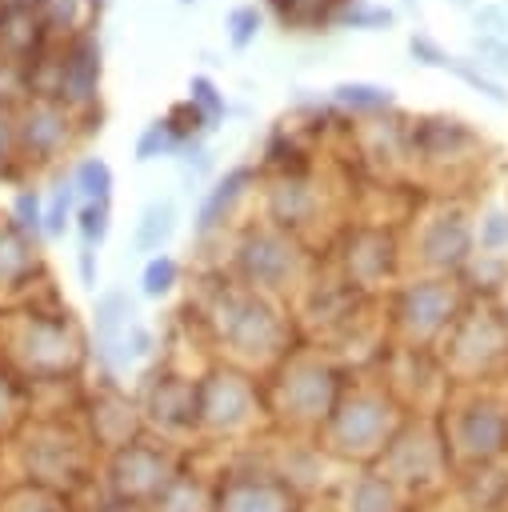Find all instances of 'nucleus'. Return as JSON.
Returning a JSON list of instances; mask_svg holds the SVG:
<instances>
[{"label": "nucleus", "mask_w": 508, "mask_h": 512, "mask_svg": "<svg viewBox=\"0 0 508 512\" xmlns=\"http://www.w3.org/2000/svg\"><path fill=\"white\" fill-rule=\"evenodd\" d=\"M176 232V204L172 200H152L140 208L136 220V248L140 252H160Z\"/></svg>", "instance_id": "13"}, {"label": "nucleus", "mask_w": 508, "mask_h": 512, "mask_svg": "<svg viewBox=\"0 0 508 512\" xmlns=\"http://www.w3.org/2000/svg\"><path fill=\"white\" fill-rule=\"evenodd\" d=\"M72 216H76V188H72V176L68 180H60L56 188H52V196H48V204H44V236H64V228L72 224Z\"/></svg>", "instance_id": "21"}, {"label": "nucleus", "mask_w": 508, "mask_h": 512, "mask_svg": "<svg viewBox=\"0 0 508 512\" xmlns=\"http://www.w3.org/2000/svg\"><path fill=\"white\" fill-rule=\"evenodd\" d=\"M176 152H180V140L172 136V128H168L164 116L148 120L144 132L136 136V148H132V156H136L140 164H148V160H156V156H176Z\"/></svg>", "instance_id": "20"}, {"label": "nucleus", "mask_w": 508, "mask_h": 512, "mask_svg": "<svg viewBox=\"0 0 508 512\" xmlns=\"http://www.w3.org/2000/svg\"><path fill=\"white\" fill-rule=\"evenodd\" d=\"M220 332L228 336V344H236L240 352H256V348H268L280 332L276 316L256 300V296H244V292H228L220 300Z\"/></svg>", "instance_id": "4"}, {"label": "nucleus", "mask_w": 508, "mask_h": 512, "mask_svg": "<svg viewBox=\"0 0 508 512\" xmlns=\"http://www.w3.org/2000/svg\"><path fill=\"white\" fill-rule=\"evenodd\" d=\"M0 20H4V0H0Z\"/></svg>", "instance_id": "37"}, {"label": "nucleus", "mask_w": 508, "mask_h": 512, "mask_svg": "<svg viewBox=\"0 0 508 512\" xmlns=\"http://www.w3.org/2000/svg\"><path fill=\"white\" fill-rule=\"evenodd\" d=\"M476 136L464 128V120H452V116H424L416 120L412 128V152L416 156H460V148H468Z\"/></svg>", "instance_id": "9"}, {"label": "nucleus", "mask_w": 508, "mask_h": 512, "mask_svg": "<svg viewBox=\"0 0 508 512\" xmlns=\"http://www.w3.org/2000/svg\"><path fill=\"white\" fill-rule=\"evenodd\" d=\"M332 24H336V28H360V32H388V28L396 24V12L384 8V4H364V0H360V4L336 8Z\"/></svg>", "instance_id": "17"}, {"label": "nucleus", "mask_w": 508, "mask_h": 512, "mask_svg": "<svg viewBox=\"0 0 508 512\" xmlns=\"http://www.w3.org/2000/svg\"><path fill=\"white\" fill-rule=\"evenodd\" d=\"M500 436H504V416L496 408H476L468 416V440L480 448H500Z\"/></svg>", "instance_id": "26"}, {"label": "nucleus", "mask_w": 508, "mask_h": 512, "mask_svg": "<svg viewBox=\"0 0 508 512\" xmlns=\"http://www.w3.org/2000/svg\"><path fill=\"white\" fill-rule=\"evenodd\" d=\"M444 72H452L456 80H464L468 88H476L480 96H488L492 104H508V92H504V84L500 80H492L472 56H448V64H444Z\"/></svg>", "instance_id": "18"}, {"label": "nucleus", "mask_w": 508, "mask_h": 512, "mask_svg": "<svg viewBox=\"0 0 508 512\" xmlns=\"http://www.w3.org/2000/svg\"><path fill=\"white\" fill-rule=\"evenodd\" d=\"M84 4H88V8H96V12H100V8H104V4H108V0H84Z\"/></svg>", "instance_id": "34"}, {"label": "nucleus", "mask_w": 508, "mask_h": 512, "mask_svg": "<svg viewBox=\"0 0 508 512\" xmlns=\"http://www.w3.org/2000/svg\"><path fill=\"white\" fill-rule=\"evenodd\" d=\"M188 104L204 116V124H208V132L228 116V104H224V92L216 88V80L212 76H192L188 80Z\"/></svg>", "instance_id": "19"}, {"label": "nucleus", "mask_w": 508, "mask_h": 512, "mask_svg": "<svg viewBox=\"0 0 508 512\" xmlns=\"http://www.w3.org/2000/svg\"><path fill=\"white\" fill-rule=\"evenodd\" d=\"M72 220H76V232H80V244L84 248H100L108 240V228H112L108 204H80Z\"/></svg>", "instance_id": "22"}, {"label": "nucleus", "mask_w": 508, "mask_h": 512, "mask_svg": "<svg viewBox=\"0 0 508 512\" xmlns=\"http://www.w3.org/2000/svg\"><path fill=\"white\" fill-rule=\"evenodd\" d=\"M328 100H332L336 108L356 112V116H376V112H388V108L396 104L392 88L372 84V80H340V84L332 88V96H328Z\"/></svg>", "instance_id": "11"}, {"label": "nucleus", "mask_w": 508, "mask_h": 512, "mask_svg": "<svg viewBox=\"0 0 508 512\" xmlns=\"http://www.w3.org/2000/svg\"><path fill=\"white\" fill-rule=\"evenodd\" d=\"M180 4H196V0H180Z\"/></svg>", "instance_id": "39"}, {"label": "nucleus", "mask_w": 508, "mask_h": 512, "mask_svg": "<svg viewBox=\"0 0 508 512\" xmlns=\"http://www.w3.org/2000/svg\"><path fill=\"white\" fill-rule=\"evenodd\" d=\"M408 4H416V0H408Z\"/></svg>", "instance_id": "40"}, {"label": "nucleus", "mask_w": 508, "mask_h": 512, "mask_svg": "<svg viewBox=\"0 0 508 512\" xmlns=\"http://www.w3.org/2000/svg\"><path fill=\"white\" fill-rule=\"evenodd\" d=\"M72 188L84 196V204H108L112 200V168L100 156H84L72 168Z\"/></svg>", "instance_id": "15"}, {"label": "nucleus", "mask_w": 508, "mask_h": 512, "mask_svg": "<svg viewBox=\"0 0 508 512\" xmlns=\"http://www.w3.org/2000/svg\"><path fill=\"white\" fill-rule=\"evenodd\" d=\"M344 4H360V0H344Z\"/></svg>", "instance_id": "38"}, {"label": "nucleus", "mask_w": 508, "mask_h": 512, "mask_svg": "<svg viewBox=\"0 0 508 512\" xmlns=\"http://www.w3.org/2000/svg\"><path fill=\"white\" fill-rule=\"evenodd\" d=\"M276 12V24L288 32H316L324 24H332L336 16V0H268Z\"/></svg>", "instance_id": "12"}, {"label": "nucleus", "mask_w": 508, "mask_h": 512, "mask_svg": "<svg viewBox=\"0 0 508 512\" xmlns=\"http://www.w3.org/2000/svg\"><path fill=\"white\" fill-rule=\"evenodd\" d=\"M100 76H104V52L96 32L80 28L76 36L60 40V104H68L76 116L96 108L100 96Z\"/></svg>", "instance_id": "2"}, {"label": "nucleus", "mask_w": 508, "mask_h": 512, "mask_svg": "<svg viewBox=\"0 0 508 512\" xmlns=\"http://www.w3.org/2000/svg\"><path fill=\"white\" fill-rule=\"evenodd\" d=\"M168 128H172V136L180 140V144H188V140H200L204 132H208V124H204V116L188 104V100H180V104H172L168 108Z\"/></svg>", "instance_id": "27"}, {"label": "nucleus", "mask_w": 508, "mask_h": 512, "mask_svg": "<svg viewBox=\"0 0 508 512\" xmlns=\"http://www.w3.org/2000/svg\"><path fill=\"white\" fill-rule=\"evenodd\" d=\"M12 224H16L28 240L40 236V228H44V200H40L36 188H20V192L12 196Z\"/></svg>", "instance_id": "24"}, {"label": "nucleus", "mask_w": 508, "mask_h": 512, "mask_svg": "<svg viewBox=\"0 0 508 512\" xmlns=\"http://www.w3.org/2000/svg\"><path fill=\"white\" fill-rule=\"evenodd\" d=\"M456 4H464V8H468V4H472V0H456Z\"/></svg>", "instance_id": "35"}, {"label": "nucleus", "mask_w": 508, "mask_h": 512, "mask_svg": "<svg viewBox=\"0 0 508 512\" xmlns=\"http://www.w3.org/2000/svg\"><path fill=\"white\" fill-rule=\"evenodd\" d=\"M176 160H180V176H184V184H196L200 176H208V172H212V152H208L200 140L180 144Z\"/></svg>", "instance_id": "28"}, {"label": "nucleus", "mask_w": 508, "mask_h": 512, "mask_svg": "<svg viewBox=\"0 0 508 512\" xmlns=\"http://www.w3.org/2000/svg\"><path fill=\"white\" fill-rule=\"evenodd\" d=\"M176 280H180V264H176L168 252H156V256L144 264V272H140L144 296H168V292L176 288Z\"/></svg>", "instance_id": "23"}, {"label": "nucleus", "mask_w": 508, "mask_h": 512, "mask_svg": "<svg viewBox=\"0 0 508 512\" xmlns=\"http://www.w3.org/2000/svg\"><path fill=\"white\" fill-rule=\"evenodd\" d=\"M420 252L428 264L436 268H460L472 252V232H468V220L452 208V212H440L428 220L424 236H420Z\"/></svg>", "instance_id": "6"}, {"label": "nucleus", "mask_w": 508, "mask_h": 512, "mask_svg": "<svg viewBox=\"0 0 508 512\" xmlns=\"http://www.w3.org/2000/svg\"><path fill=\"white\" fill-rule=\"evenodd\" d=\"M12 132H16V152L28 164H44L52 156H60L72 136H76V112L60 100H36L24 96L12 108Z\"/></svg>", "instance_id": "1"}, {"label": "nucleus", "mask_w": 508, "mask_h": 512, "mask_svg": "<svg viewBox=\"0 0 508 512\" xmlns=\"http://www.w3.org/2000/svg\"><path fill=\"white\" fill-rule=\"evenodd\" d=\"M44 44H52L36 20V8H4L0 20V60L4 64H28Z\"/></svg>", "instance_id": "7"}, {"label": "nucleus", "mask_w": 508, "mask_h": 512, "mask_svg": "<svg viewBox=\"0 0 508 512\" xmlns=\"http://www.w3.org/2000/svg\"><path fill=\"white\" fill-rule=\"evenodd\" d=\"M316 208V188L304 180V176H284L276 180V188L268 192V212L276 224H304Z\"/></svg>", "instance_id": "10"}, {"label": "nucleus", "mask_w": 508, "mask_h": 512, "mask_svg": "<svg viewBox=\"0 0 508 512\" xmlns=\"http://www.w3.org/2000/svg\"><path fill=\"white\" fill-rule=\"evenodd\" d=\"M452 312H456V292H452V284H444V280H420V284H412V288L404 292V300H400V320L408 324V332H412L416 340L436 336V332L452 320Z\"/></svg>", "instance_id": "5"}, {"label": "nucleus", "mask_w": 508, "mask_h": 512, "mask_svg": "<svg viewBox=\"0 0 508 512\" xmlns=\"http://www.w3.org/2000/svg\"><path fill=\"white\" fill-rule=\"evenodd\" d=\"M36 248H32V240L12 224V220H4L0 224V280H16L20 272H28L32 268V256Z\"/></svg>", "instance_id": "16"}, {"label": "nucleus", "mask_w": 508, "mask_h": 512, "mask_svg": "<svg viewBox=\"0 0 508 512\" xmlns=\"http://www.w3.org/2000/svg\"><path fill=\"white\" fill-rule=\"evenodd\" d=\"M472 24H476V36H508V12L504 4H484L472 12Z\"/></svg>", "instance_id": "31"}, {"label": "nucleus", "mask_w": 508, "mask_h": 512, "mask_svg": "<svg viewBox=\"0 0 508 512\" xmlns=\"http://www.w3.org/2000/svg\"><path fill=\"white\" fill-rule=\"evenodd\" d=\"M4 168H8V164H4V160H0V176H4Z\"/></svg>", "instance_id": "36"}, {"label": "nucleus", "mask_w": 508, "mask_h": 512, "mask_svg": "<svg viewBox=\"0 0 508 512\" xmlns=\"http://www.w3.org/2000/svg\"><path fill=\"white\" fill-rule=\"evenodd\" d=\"M40 0H4V8H36Z\"/></svg>", "instance_id": "33"}, {"label": "nucleus", "mask_w": 508, "mask_h": 512, "mask_svg": "<svg viewBox=\"0 0 508 512\" xmlns=\"http://www.w3.org/2000/svg\"><path fill=\"white\" fill-rule=\"evenodd\" d=\"M260 24H264V16H260L256 4H240V8H232L228 20H224V28H228V44H232L236 52H244V48L256 40Z\"/></svg>", "instance_id": "25"}, {"label": "nucleus", "mask_w": 508, "mask_h": 512, "mask_svg": "<svg viewBox=\"0 0 508 512\" xmlns=\"http://www.w3.org/2000/svg\"><path fill=\"white\" fill-rule=\"evenodd\" d=\"M240 268L260 288H284L300 268V248L280 232H252L240 248Z\"/></svg>", "instance_id": "3"}, {"label": "nucleus", "mask_w": 508, "mask_h": 512, "mask_svg": "<svg viewBox=\"0 0 508 512\" xmlns=\"http://www.w3.org/2000/svg\"><path fill=\"white\" fill-rule=\"evenodd\" d=\"M408 56H412L416 64H424V68H444V64H448V52H444L428 32H412V36H408Z\"/></svg>", "instance_id": "30"}, {"label": "nucleus", "mask_w": 508, "mask_h": 512, "mask_svg": "<svg viewBox=\"0 0 508 512\" xmlns=\"http://www.w3.org/2000/svg\"><path fill=\"white\" fill-rule=\"evenodd\" d=\"M480 248L492 256L500 248H508V212L504 208H488L480 220Z\"/></svg>", "instance_id": "29"}, {"label": "nucleus", "mask_w": 508, "mask_h": 512, "mask_svg": "<svg viewBox=\"0 0 508 512\" xmlns=\"http://www.w3.org/2000/svg\"><path fill=\"white\" fill-rule=\"evenodd\" d=\"M80 12H84V0H40L36 4V20L52 44L80 32Z\"/></svg>", "instance_id": "14"}, {"label": "nucleus", "mask_w": 508, "mask_h": 512, "mask_svg": "<svg viewBox=\"0 0 508 512\" xmlns=\"http://www.w3.org/2000/svg\"><path fill=\"white\" fill-rule=\"evenodd\" d=\"M76 268H80V284H84V288H96V248H84V244H80Z\"/></svg>", "instance_id": "32"}, {"label": "nucleus", "mask_w": 508, "mask_h": 512, "mask_svg": "<svg viewBox=\"0 0 508 512\" xmlns=\"http://www.w3.org/2000/svg\"><path fill=\"white\" fill-rule=\"evenodd\" d=\"M248 184H252V168L248 164H236V168H228L216 184H212V192L200 200V208H196V236H208V232H216L224 220H228V212L236 208V200L248 192Z\"/></svg>", "instance_id": "8"}]
</instances>
